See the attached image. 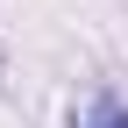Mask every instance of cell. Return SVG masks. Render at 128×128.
Instances as JSON below:
<instances>
[{
	"label": "cell",
	"instance_id": "obj_1",
	"mask_svg": "<svg viewBox=\"0 0 128 128\" xmlns=\"http://www.w3.org/2000/svg\"><path fill=\"white\" fill-rule=\"evenodd\" d=\"M86 128H128V107H114V100H100V107L86 114Z\"/></svg>",
	"mask_w": 128,
	"mask_h": 128
}]
</instances>
